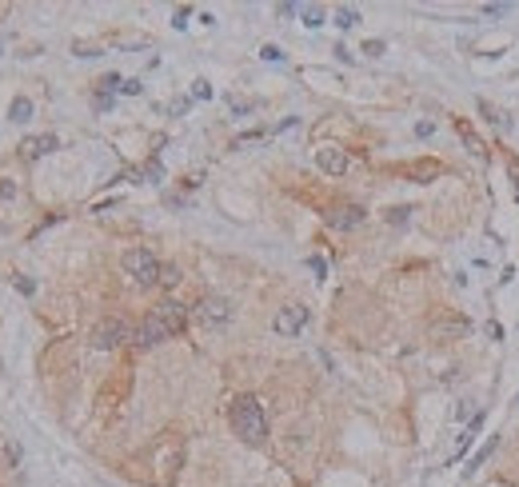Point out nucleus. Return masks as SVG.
<instances>
[{
  "instance_id": "nucleus-1",
  "label": "nucleus",
  "mask_w": 519,
  "mask_h": 487,
  "mask_svg": "<svg viewBox=\"0 0 519 487\" xmlns=\"http://www.w3.org/2000/svg\"><path fill=\"white\" fill-rule=\"evenodd\" d=\"M184 324H188V308L176 303V300H164V303H156V308L144 316V324L136 327L132 344H136V348H156V344L172 340L176 332H184Z\"/></svg>"
},
{
  "instance_id": "nucleus-2",
  "label": "nucleus",
  "mask_w": 519,
  "mask_h": 487,
  "mask_svg": "<svg viewBox=\"0 0 519 487\" xmlns=\"http://www.w3.org/2000/svg\"><path fill=\"white\" fill-rule=\"evenodd\" d=\"M228 419H232V432L244 443H264V436H268V419H264V408H260L256 395H236Z\"/></svg>"
},
{
  "instance_id": "nucleus-3",
  "label": "nucleus",
  "mask_w": 519,
  "mask_h": 487,
  "mask_svg": "<svg viewBox=\"0 0 519 487\" xmlns=\"http://www.w3.org/2000/svg\"><path fill=\"white\" fill-rule=\"evenodd\" d=\"M120 264H124V272L136 279L140 288H152V284H160V260L148 252V248H128V252L120 255Z\"/></svg>"
},
{
  "instance_id": "nucleus-4",
  "label": "nucleus",
  "mask_w": 519,
  "mask_h": 487,
  "mask_svg": "<svg viewBox=\"0 0 519 487\" xmlns=\"http://www.w3.org/2000/svg\"><path fill=\"white\" fill-rule=\"evenodd\" d=\"M136 332L124 324L120 316H112V320H104V324L92 332V348H100V351H112V348H120V344H128Z\"/></svg>"
},
{
  "instance_id": "nucleus-5",
  "label": "nucleus",
  "mask_w": 519,
  "mask_h": 487,
  "mask_svg": "<svg viewBox=\"0 0 519 487\" xmlns=\"http://www.w3.org/2000/svg\"><path fill=\"white\" fill-rule=\"evenodd\" d=\"M196 320L204 327H220L232 320V303L224 300V296H204V300L196 303Z\"/></svg>"
},
{
  "instance_id": "nucleus-6",
  "label": "nucleus",
  "mask_w": 519,
  "mask_h": 487,
  "mask_svg": "<svg viewBox=\"0 0 519 487\" xmlns=\"http://www.w3.org/2000/svg\"><path fill=\"white\" fill-rule=\"evenodd\" d=\"M304 324H307V308H300V303H283L280 312H276V320H272V327L280 336H300Z\"/></svg>"
},
{
  "instance_id": "nucleus-7",
  "label": "nucleus",
  "mask_w": 519,
  "mask_h": 487,
  "mask_svg": "<svg viewBox=\"0 0 519 487\" xmlns=\"http://www.w3.org/2000/svg\"><path fill=\"white\" fill-rule=\"evenodd\" d=\"M316 164H320V172H328V176H344V172H348V152L336 148V144H324V148H316Z\"/></svg>"
},
{
  "instance_id": "nucleus-8",
  "label": "nucleus",
  "mask_w": 519,
  "mask_h": 487,
  "mask_svg": "<svg viewBox=\"0 0 519 487\" xmlns=\"http://www.w3.org/2000/svg\"><path fill=\"white\" fill-rule=\"evenodd\" d=\"M364 216H368V212L359 208V204H340V208L328 212V224L336 228V232H352V228L364 224Z\"/></svg>"
},
{
  "instance_id": "nucleus-9",
  "label": "nucleus",
  "mask_w": 519,
  "mask_h": 487,
  "mask_svg": "<svg viewBox=\"0 0 519 487\" xmlns=\"http://www.w3.org/2000/svg\"><path fill=\"white\" fill-rule=\"evenodd\" d=\"M468 332H472V324L464 316H440V320H431V336L435 340H464Z\"/></svg>"
},
{
  "instance_id": "nucleus-10",
  "label": "nucleus",
  "mask_w": 519,
  "mask_h": 487,
  "mask_svg": "<svg viewBox=\"0 0 519 487\" xmlns=\"http://www.w3.org/2000/svg\"><path fill=\"white\" fill-rule=\"evenodd\" d=\"M56 148V136H28L21 144V156L24 160H40V156H48Z\"/></svg>"
},
{
  "instance_id": "nucleus-11",
  "label": "nucleus",
  "mask_w": 519,
  "mask_h": 487,
  "mask_svg": "<svg viewBox=\"0 0 519 487\" xmlns=\"http://www.w3.org/2000/svg\"><path fill=\"white\" fill-rule=\"evenodd\" d=\"M8 112H12V120H16V124H24V120H32V100H28V96H16Z\"/></svg>"
},
{
  "instance_id": "nucleus-12",
  "label": "nucleus",
  "mask_w": 519,
  "mask_h": 487,
  "mask_svg": "<svg viewBox=\"0 0 519 487\" xmlns=\"http://www.w3.org/2000/svg\"><path fill=\"white\" fill-rule=\"evenodd\" d=\"M300 16H304L307 28H320V24H324V8H320V4H304V8H300Z\"/></svg>"
},
{
  "instance_id": "nucleus-13",
  "label": "nucleus",
  "mask_w": 519,
  "mask_h": 487,
  "mask_svg": "<svg viewBox=\"0 0 519 487\" xmlns=\"http://www.w3.org/2000/svg\"><path fill=\"white\" fill-rule=\"evenodd\" d=\"M336 24H340V28H352V24H359V12L344 4V8H336Z\"/></svg>"
},
{
  "instance_id": "nucleus-14",
  "label": "nucleus",
  "mask_w": 519,
  "mask_h": 487,
  "mask_svg": "<svg viewBox=\"0 0 519 487\" xmlns=\"http://www.w3.org/2000/svg\"><path fill=\"white\" fill-rule=\"evenodd\" d=\"M160 284H164V288H176V284H180V268H176V264H160Z\"/></svg>"
},
{
  "instance_id": "nucleus-15",
  "label": "nucleus",
  "mask_w": 519,
  "mask_h": 487,
  "mask_svg": "<svg viewBox=\"0 0 519 487\" xmlns=\"http://www.w3.org/2000/svg\"><path fill=\"white\" fill-rule=\"evenodd\" d=\"M492 451H496V440L488 443V447H479V451H475V460H472V464H468V471H472V467H479V464H483V460H488V455H492Z\"/></svg>"
},
{
  "instance_id": "nucleus-16",
  "label": "nucleus",
  "mask_w": 519,
  "mask_h": 487,
  "mask_svg": "<svg viewBox=\"0 0 519 487\" xmlns=\"http://www.w3.org/2000/svg\"><path fill=\"white\" fill-rule=\"evenodd\" d=\"M459 132H464V140H468V148H472L475 156H483V144L475 140V132H468V128H459Z\"/></svg>"
},
{
  "instance_id": "nucleus-17",
  "label": "nucleus",
  "mask_w": 519,
  "mask_h": 487,
  "mask_svg": "<svg viewBox=\"0 0 519 487\" xmlns=\"http://www.w3.org/2000/svg\"><path fill=\"white\" fill-rule=\"evenodd\" d=\"M260 56H264V60H283V52L276 45H264V48H260Z\"/></svg>"
},
{
  "instance_id": "nucleus-18",
  "label": "nucleus",
  "mask_w": 519,
  "mask_h": 487,
  "mask_svg": "<svg viewBox=\"0 0 519 487\" xmlns=\"http://www.w3.org/2000/svg\"><path fill=\"white\" fill-rule=\"evenodd\" d=\"M388 224H407V208H392L388 212Z\"/></svg>"
},
{
  "instance_id": "nucleus-19",
  "label": "nucleus",
  "mask_w": 519,
  "mask_h": 487,
  "mask_svg": "<svg viewBox=\"0 0 519 487\" xmlns=\"http://www.w3.org/2000/svg\"><path fill=\"white\" fill-rule=\"evenodd\" d=\"M16 196V184L12 180H0V200H12Z\"/></svg>"
},
{
  "instance_id": "nucleus-20",
  "label": "nucleus",
  "mask_w": 519,
  "mask_h": 487,
  "mask_svg": "<svg viewBox=\"0 0 519 487\" xmlns=\"http://www.w3.org/2000/svg\"><path fill=\"white\" fill-rule=\"evenodd\" d=\"M192 96H200V100H208V96H212V88H208V80H196V88H192Z\"/></svg>"
},
{
  "instance_id": "nucleus-21",
  "label": "nucleus",
  "mask_w": 519,
  "mask_h": 487,
  "mask_svg": "<svg viewBox=\"0 0 519 487\" xmlns=\"http://www.w3.org/2000/svg\"><path fill=\"white\" fill-rule=\"evenodd\" d=\"M16 288H21L24 296H32V292H36V284H32L28 276H16Z\"/></svg>"
},
{
  "instance_id": "nucleus-22",
  "label": "nucleus",
  "mask_w": 519,
  "mask_h": 487,
  "mask_svg": "<svg viewBox=\"0 0 519 487\" xmlns=\"http://www.w3.org/2000/svg\"><path fill=\"white\" fill-rule=\"evenodd\" d=\"M307 264H312V272H316V276L324 279V272H328V264H324V260H320V255H312V260H307Z\"/></svg>"
},
{
  "instance_id": "nucleus-23",
  "label": "nucleus",
  "mask_w": 519,
  "mask_h": 487,
  "mask_svg": "<svg viewBox=\"0 0 519 487\" xmlns=\"http://www.w3.org/2000/svg\"><path fill=\"white\" fill-rule=\"evenodd\" d=\"M120 92H124V96H136V92H140V80H124V84H120Z\"/></svg>"
},
{
  "instance_id": "nucleus-24",
  "label": "nucleus",
  "mask_w": 519,
  "mask_h": 487,
  "mask_svg": "<svg viewBox=\"0 0 519 487\" xmlns=\"http://www.w3.org/2000/svg\"><path fill=\"white\" fill-rule=\"evenodd\" d=\"M364 52H368V56H379V52H383V40H368V45H364Z\"/></svg>"
},
{
  "instance_id": "nucleus-25",
  "label": "nucleus",
  "mask_w": 519,
  "mask_h": 487,
  "mask_svg": "<svg viewBox=\"0 0 519 487\" xmlns=\"http://www.w3.org/2000/svg\"><path fill=\"white\" fill-rule=\"evenodd\" d=\"M516 408H519V395H516Z\"/></svg>"
}]
</instances>
